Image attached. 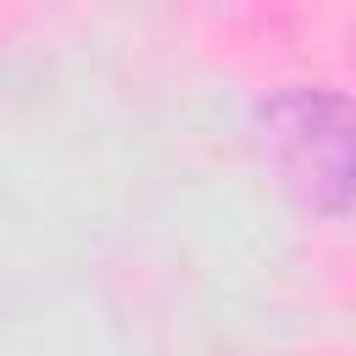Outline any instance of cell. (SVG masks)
<instances>
[{
	"instance_id": "cell-1",
	"label": "cell",
	"mask_w": 356,
	"mask_h": 356,
	"mask_svg": "<svg viewBox=\"0 0 356 356\" xmlns=\"http://www.w3.org/2000/svg\"><path fill=\"white\" fill-rule=\"evenodd\" d=\"M256 145L278 184L312 211L339 217L350 206V100L323 83H289L256 106Z\"/></svg>"
}]
</instances>
